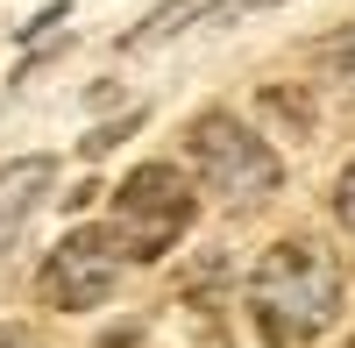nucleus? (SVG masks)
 <instances>
[{
  "label": "nucleus",
  "mask_w": 355,
  "mask_h": 348,
  "mask_svg": "<svg viewBox=\"0 0 355 348\" xmlns=\"http://www.w3.org/2000/svg\"><path fill=\"white\" fill-rule=\"evenodd\" d=\"M214 8H227V0H164V8L135 28V36H121V50H157V43H171L178 28H192L199 15H214Z\"/></svg>",
  "instance_id": "nucleus-6"
},
{
  "label": "nucleus",
  "mask_w": 355,
  "mask_h": 348,
  "mask_svg": "<svg viewBox=\"0 0 355 348\" xmlns=\"http://www.w3.org/2000/svg\"><path fill=\"white\" fill-rule=\"evenodd\" d=\"M227 270H234V256H227V249H206L199 263L185 270V284H178V292H185L192 306H214V299H220V284H227Z\"/></svg>",
  "instance_id": "nucleus-8"
},
{
  "label": "nucleus",
  "mask_w": 355,
  "mask_h": 348,
  "mask_svg": "<svg viewBox=\"0 0 355 348\" xmlns=\"http://www.w3.org/2000/svg\"><path fill=\"white\" fill-rule=\"evenodd\" d=\"M50 185H57V157H15V164H0V235H15V227L50 199Z\"/></svg>",
  "instance_id": "nucleus-5"
},
{
  "label": "nucleus",
  "mask_w": 355,
  "mask_h": 348,
  "mask_svg": "<svg viewBox=\"0 0 355 348\" xmlns=\"http://www.w3.org/2000/svg\"><path fill=\"white\" fill-rule=\"evenodd\" d=\"M256 8H270V0H256Z\"/></svg>",
  "instance_id": "nucleus-16"
},
{
  "label": "nucleus",
  "mask_w": 355,
  "mask_h": 348,
  "mask_svg": "<svg viewBox=\"0 0 355 348\" xmlns=\"http://www.w3.org/2000/svg\"><path fill=\"white\" fill-rule=\"evenodd\" d=\"M313 64L327 71L341 93H355V28H334L327 43H313Z\"/></svg>",
  "instance_id": "nucleus-9"
},
{
  "label": "nucleus",
  "mask_w": 355,
  "mask_h": 348,
  "mask_svg": "<svg viewBox=\"0 0 355 348\" xmlns=\"http://www.w3.org/2000/svg\"><path fill=\"white\" fill-rule=\"evenodd\" d=\"M192 185L178 164H135L121 192H114V235H121V249L135 256V263H157V256L192 227Z\"/></svg>",
  "instance_id": "nucleus-3"
},
{
  "label": "nucleus",
  "mask_w": 355,
  "mask_h": 348,
  "mask_svg": "<svg viewBox=\"0 0 355 348\" xmlns=\"http://www.w3.org/2000/svg\"><path fill=\"white\" fill-rule=\"evenodd\" d=\"M334 220L355 235V157H348V171H341V185H334Z\"/></svg>",
  "instance_id": "nucleus-12"
},
{
  "label": "nucleus",
  "mask_w": 355,
  "mask_h": 348,
  "mask_svg": "<svg viewBox=\"0 0 355 348\" xmlns=\"http://www.w3.org/2000/svg\"><path fill=\"white\" fill-rule=\"evenodd\" d=\"M135 128H142V114H121V121H107V128H93V135H85V142H78V157H93V164H100L114 142H128Z\"/></svg>",
  "instance_id": "nucleus-10"
},
{
  "label": "nucleus",
  "mask_w": 355,
  "mask_h": 348,
  "mask_svg": "<svg viewBox=\"0 0 355 348\" xmlns=\"http://www.w3.org/2000/svg\"><path fill=\"white\" fill-rule=\"evenodd\" d=\"M341 256L320 242V235H284L270 242V256L256 263L249 284V306H256V327L270 348H306L313 334L334 327L341 313Z\"/></svg>",
  "instance_id": "nucleus-1"
},
{
  "label": "nucleus",
  "mask_w": 355,
  "mask_h": 348,
  "mask_svg": "<svg viewBox=\"0 0 355 348\" xmlns=\"http://www.w3.org/2000/svg\"><path fill=\"white\" fill-rule=\"evenodd\" d=\"M341 348H355V334H348V341H341Z\"/></svg>",
  "instance_id": "nucleus-15"
},
{
  "label": "nucleus",
  "mask_w": 355,
  "mask_h": 348,
  "mask_svg": "<svg viewBox=\"0 0 355 348\" xmlns=\"http://www.w3.org/2000/svg\"><path fill=\"white\" fill-rule=\"evenodd\" d=\"M0 348H43V334L21 327V320H0Z\"/></svg>",
  "instance_id": "nucleus-13"
},
{
  "label": "nucleus",
  "mask_w": 355,
  "mask_h": 348,
  "mask_svg": "<svg viewBox=\"0 0 355 348\" xmlns=\"http://www.w3.org/2000/svg\"><path fill=\"white\" fill-rule=\"evenodd\" d=\"M121 235L114 227H78V235H64L50 249V263H43V277H36V292H43V306H57V313H93V306H107L114 299V284H121Z\"/></svg>",
  "instance_id": "nucleus-4"
},
{
  "label": "nucleus",
  "mask_w": 355,
  "mask_h": 348,
  "mask_svg": "<svg viewBox=\"0 0 355 348\" xmlns=\"http://www.w3.org/2000/svg\"><path fill=\"white\" fill-rule=\"evenodd\" d=\"M93 199H107V192H100V185H93V178H85V185H78V192H71V199H64V207H71V214H85V207H93Z\"/></svg>",
  "instance_id": "nucleus-14"
},
{
  "label": "nucleus",
  "mask_w": 355,
  "mask_h": 348,
  "mask_svg": "<svg viewBox=\"0 0 355 348\" xmlns=\"http://www.w3.org/2000/svg\"><path fill=\"white\" fill-rule=\"evenodd\" d=\"M256 107L270 114L277 128H291V142H306V135H313V100H306V85H291V93H284V85H263V100H256Z\"/></svg>",
  "instance_id": "nucleus-7"
},
{
  "label": "nucleus",
  "mask_w": 355,
  "mask_h": 348,
  "mask_svg": "<svg viewBox=\"0 0 355 348\" xmlns=\"http://www.w3.org/2000/svg\"><path fill=\"white\" fill-rule=\"evenodd\" d=\"M64 21H71V8H43L36 21L21 28V50H43V43H57V36H64Z\"/></svg>",
  "instance_id": "nucleus-11"
},
{
  "label": "nucleus",
  "mask_w": 355,
  "mask_h": 348,
  "mask_svg": "<svg viewBox=\"0 0 355 348\" xmlns=\"http://www.w3.org/2000/svg\"><path fill=\"white\" fill-rule=\"evenodd\" d=\"M185 142H192L199 178L214 185L220 199H234V207H256V199H270V192L284 185V164H277V150H270V142H263L249 121H234L227 107H206V114H192Z\"/></svg>",
  "instance_id": "nucleus-2"
}]
</instances>
